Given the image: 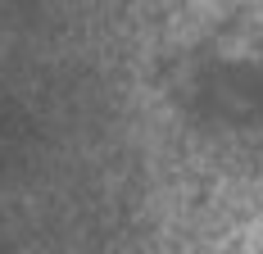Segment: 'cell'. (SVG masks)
I'll use <instances>...</instances> for the list:
<instances>
[{"instance_id": "6da1fadb", "label": "cell", "mask_w": 263, "mask_h": 254, "mask_svg": "<svg viewBox=\"0 0 263 254\" xmlns=\"http://www.w3.org/2000/svg\"><path fill=\"white\" fill-rule=\"evenodd\" d=\"M259 254H263V245H259Z\"/></svg>"}]
</instances>
